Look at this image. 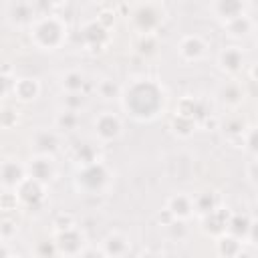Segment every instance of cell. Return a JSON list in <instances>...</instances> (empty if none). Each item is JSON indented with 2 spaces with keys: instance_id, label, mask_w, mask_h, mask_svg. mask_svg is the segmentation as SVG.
<instances>
[{
  "instance_id": "obj_15",
  "label": "cell",
  "mask_w": 258,
  "mask_h": 258,
  "mask_svg": "<svg viewBox=\"0 0 258 258\" xmlns=\"http://www.w3.org/2000/svg\"><path fill=\"white\" fill-rule=\"evenodd\" d=\"M12 91L20 101H32V99H36L40 89H38V83L34 79H18V81H14Z\"/></svg>"
},
{
  "instance_id": "obj_27",
  "label": "cell",
  "mask_w": 258,
  "mask_h": 258,
  "mask_svg": "<svg viewBox=\"0 0 258 258\" xmlns=\"http://www.w3.org/2000/svg\"><path fill=\"white\" fill-rule=\"evenodd\" d=\"M218 248H220V254H226V256H234V254L242 252V246H240L236 236H224L218 242Z\"/></svg>"
},
{
  "instance_id": "obj_22",
  "label": "cell",
  "mask_w": 258,
  "mask_h": 258,
  "mask_svg": "<svg viewBox=\"0 0 258 258\" xmlns=\"http://www.w3.org/2000/svg\"><path fill=\"white\" fill-rule=\"evenodd\" d=\"M194 210H198L202 216L216 210V196L212 191H204L194 200Z\"/></svg>"
},
{
  "instance_id": "obj_36",
  "label": "cell",
  "mask_w": 258,
  "mask_h": 258,
  "mask_svg": "<svg viewBox=\"0 0 258 258\" xmlns=\"http://www.w3.org/2000/svg\"><path fill=\"white\" fill-rule=\"evenodd\" d=\"M107 2H119V0H107Z\"/></svg>"
},
{
  "instance_id": "obj_6",
  "label": "cell",
  "mask_w": 258,
  "mask_h": 258,
  "mask_svg": "<svg viewBox=\"0 0 258 258\" xmlns=\"http://www.w3.org/2000/svg\"><path fill=\"white\" fill-rule=\"evenodd\" d=\"M95 131L101 139L105 141H111V139H117L121 135V121L119 117H115L113 113H101L95 121Z\"/></svg>"
},
{
  "instance_id": "obj_4",
  "label": "cell",
  "mask_w": 258,
  "mask_h": 258,
  "mask_svg": "<svg viewBox=\"0 0 258 258\" xmlns=\"http://www.w3.org/2000/svg\"><path fill=\"white\" fill-rule=\"evenodd\" d=\"M161 22V10L151 4V2H145V4H139L133 12V24L141 30V32H151L159 26Z\"/></svg>"
},
{
  "instance_id": "obj_19",
  "label": "cell",
  "mask_w": 258,
  "mask_h": 258,
  "mask_svg": "<svg viewBox=\"0 0 258 258\" xmlns=\"http://www.w3.org/2000/svg\"><path fill=\"white\" fill-rule=\"evenodd\" d=\"M250 228H252L250 220H248L246 216H242V214H236V216L228 218V230H230V234L236 236V238L248 236V234H250Z\"/></svg>"
},
{
  "instance_id": "obj_9",
  "label": "cell",
  "mask_w": 258,
  "mask_h": 258,
  "mask_svg": "<svg viewBox=\"0 0 258 258\" xmlns=\"http://www.w3.org/2000/svg\"><path fill=\"white\" fill-rule=\"evenodd\" d=\"M56 240H58V242H54L56 248H58L60 252H64V254H77V252H83V250H81V248H83V236H81L75 228L60 230V234H58Z\"/></svg>"
},
{
  "instance_id": "obj_32",
  "label": "cell",
  "mask_w": 258,
  "mask_h": 258,
  "mask_svg": "<svg viewBox=\"0 0 258 258\" xmlns=\"http://www.w3.org/2000/svg\"><path fill=\"white\" fill-rule=\"evenodd\" d=\"M99 93H101L103 99H113V97L119 93V89H117V85H113L111 81H103V83L99 85Z\"/></svg>"
},
{
  "instance_id": "obj_13",
  "label": "cell",
  "mask_w": 258,
  "mask_h": 258,
  "mask_svg": "<svg viewBox=\"0 0 258 258\" xmlns=\"http://www.w3.org/2000/svg\"><path fill=\"white\" fill-rule=\"evenodd\" d=\"M167 210L173 214V218H187L194 210V200H189L183 194L171 196L169 202H167Z\"/></svg>"
},
{
  "instance_id": "obj_23",
  "label": "cell",
  "mask_w": 258,
  "mask_h": 258,
  "mask_svg": "<svg viewBox=\"0 0 258 258\" xmlns=\"http://www.w3.org/2000/svg\"><path fill=\"white\" fill-rule=\"evenodd\" d=\"M77 125H79V115H77V111L64 109V111L58 113V117H56V127H58L60 131H73V129H77Z\"/></svg>"
},
{
  "instance_id": "obj_5",
  "label": "cell",
  "mask_w": 258,
  "mask_h": 258,
  "mask_svg": "<svg viewBox=\"0 0 258 258\" xmlns=\"http://www.w3.org/2000/svg\"><path fill=\"white\" fill-rule=\"evenodd\" d=\"M42 185H44L42 181H38V179L26 175V177L20 181V185L16 187V196H18V200L24 202L26 206H38V204L44 200V187H42Z\"/></svg>"
},
{
  "instance_id": "obj_24",
  "label": "cell",
  "mask_w": 258,
  "mask_h": 258,
  "mask_svg": "<svg viewBox=\"0 0 258 258\" xmlns=\"http://www.w3.org/2000/svg\"><path fill=\"white\" fill-rule=\"evenodd\" d=\"M85 85V79L79 71H69L64 77H62V87L67 89V93H79Z\"/></svg>"
},
{
  "instance_id": "obj_1",
  "label": "cell",
  "mask_w": 258,
  "mask_h": 258,
  "mask_svg": "<svg viewBox=\"0 0 258 258\" xmlns=\"http://www.w3.org/2000/svg\"><path fill=\"white\" fill-rule=\"evenodd\" d=\"M123 105L137 119H153L163 109V91L157 83L139 79L131 87H127Z\"/></svg>"
},
{
  "instance_id": "obj_8",
  "label": "cell",
  "mask_w": 258,
  "mask_h": 258,
  "mask_svg": "<svg viewBox=\"0 0 258 258\" xmlns=\"http://www.w3.org/2000/svg\"><path fill=\"white\" fill-rule=\"evenodd\" d=\"M24 177H26V169L20 163H16L12 159H6L2 163V185H4V189H12V187L16 189Z\"/></svg>"
},
{
  "instance_id": "obj_30",
  "label": "cell",
  "mask_w": 258,
  "mask_h": 258,
  "mask_svg": "<svg viewBox=\"0 0 258 258\" xmlns=\"http://www.w3.org/2000/svg\"><path fill=\"white\" fill-rule=\"evenodd\" d=\"M83 103H85V99H83L81 91H79V93H67V97H64V109L79 111V109L83 107Z\"/></svg>"
},
{
  "instance_id": "obj_21",
  "label": "cell",
  "mask_w": 258,
  "mask_h": 258,
  "mask_svg": "<svg viewBox=\"0 0 258 258\" xmlns=\"http://www.w3.org/2000/svg\"><path fill=\"white\" fill-rule=\"evenodd\" d=\"M32 16H34V10H32V6H30L28 2H16V4L12 6V10H10V18H12L14 22H18V24L30 22Z\"/></svg>"
},
{
  "instance_id": "obj_10",
  "label": "cell",
  "mask_w": 258,
  "mask_h": 258,
  "mask_svg": "<svg viewBox=\"0 0 258 258\" xmlns=\"http://www.w3.org/2000/svg\"><path fill=\"white\" fill-rule=\"evenodd\" d=\"M220 67L226 73H238L244 67V52L238 46H228L220 52Z\"/></svg>"
},
{
  "instance_id": "obj_34",
  "label": "cell",
  "mask_w": 258,
  "mask_h": 258,
  "mask_svg": "<svg viewBox=\"0 0 258 258\" xmlns=\"http://www.w3.org/2000/svg\"><path fill=\"white\" fill-rule=\"evenodd\" d=\"M252 240H254V244H258V224H252V228H250V234H248Z\"/></svg>"
},
{
  "instance_id": "obj_35",
  "label": "cell",
  "mask_w": 258,
  "mask_h": 258,
  "mask_svg": "<svg viewBox=\"0 0 258 258\" xmlns=\"http://www.w3.org/2000/svg\"><path fill=\"white\" fill-rule=\"evenodd\" d=\"M252 77H254V81H258V62L252 67Z\"/></svg>"
},
{
  "instance_id": "obj_25",
  "label": "cell",
  "mask_w": 258,
  "mask_h": 258,
  "mask_svg": "<svg viewBox=\"0 0 258 258\" xmlns=\"http://www.w3.org/2000/svg\"><path fill=\"white\" fill-rule=\"evenodd\" d=\"M75 159H77L81 165H89V163L97 161V159H95V147L89 145V143H79V145L75 147Z\"/></svg>"
},
{
  "instance_id": "obj_7",
  "label": "cell",
  "mask_w": 258,
  "mask_h": 258,
  "mask_svg": "<svg viewBox=\"0 0 258 258\" xmlns=\"http://www.w3.org/2000/svg\"><path fill=\"white\" fill-rule=\"evenodd\" d=\"M28 175L46 183L54 177V163L46 153H38L30 163H28Z\"/></svg>"
},
{
  "instance_id": "obj_3",
  "label": "cell",
  "mask_w": 258,
  "mask_h": 258,
  "mask_svg": "<svg viewBox=\"0 0 258 258\" xmlns=\"http://www.w3.org/2000/svg\"><path fill=\"white\" fill-rule=\"evenodd\" d=\"M109 173L105 169V165L93 161L89 165H83L81 171L77 173V185L83 187L87 194H99L105 185H107Z\"/></svg>"
},
{
  "instance_id": "obj_17",
  "label": "cell",
  "mask_w": 258,
  "mask_h": 258,
  "mask_svg": "<svg viewBox=\"0 0 258 258\" xmlns=\"http://www.w3.org/2000/svg\"><path fill=\"white\" fill-rule=\"evenodd\" d=\"M83 38L93 44V46H101L103 40H107V26L101 24V22H89L85 28H83Z\"/></svg>"
},
{
  "instance_id": "obj_16",
  "label": "cell",
  "mask_w": 258,
  "mask_h": 258,
  "mask_svg": "<svg viewBox=\"0 0 258 258\" xmlns=\"http://www.w3.org/2000/svg\"><path fill=\"white\" fill-rule=\"evenodd\" d=\"M34 147L38 153H54L58 149V137L52 133V131H38L34 135Z\"/></svg>"
},
{
  "instance_id": "obj_12",
  "label": "cell",
  "mask_w": 258,
  "mask_h": 258,
  "mask_svg": "<svg viewBox=\"0 0 258 258\" xmlns=\"http://www.w3.org/2000/svg\"><path fill=\"white\" fill-rule=\"evenodd\" d=\"M179 52L185 60H198L206 52V44L200 36H185L179 42Z\"/></svg>"
},
{
  "instance_id": "obj_11",
  "label": "cell",
  "mask_w": 258,
  "mask_h": 258,
  "mask_svg": "<svg viewBox=\"0 0 258 258\" xmlns=\"http://www.w3.org/2000/svg\"><path fill=\"white\" fill-rule=\"evenodd\" d=\"M214 10L224 22H228V20L244 14V0H216Z\"/></svg>"
},
{
  "instance_id": "obj_37",
  "label": "cell",
  "mask_w": 258,
  "mask_h": 258,
  "mask_svg": "<svg viewBox=\"0 0 258 258\" xmlns=\"http://www.w3.org/2000/svg\"><path fill=\"white\" fill-rule=\"evenodd\" d=\"M50 2H62V0H50Z\"/></svg>"
},
{
  "instance_id": "obj_31",
  "label": "cell",
  "mask_w": 258,
  "mask_h": 258,
  "mask_svg": "<svg viewBox=\"0 0 258 258\" xmlns=\"http://www.w3.org/2000/svg\"><path fill=\"white\" fill-rule=\"evenodd\" d=\"M246 147L258 155V127H252L250 131H246Z\"/></svg>"
},
{
  "instance_id": "obj_2",
  "label": "cell",
  "mask_w": 258,
  "mask_h": 258,
  "mask_svg": "<svg viewBox=\"0 0 258 258\" xmlns=\"http://www.w3.org/2000/svg\"><path fill=\"white\" fill-rule=\"evenodd\" d=\"M64 38V26L58 18L54 16H46L34 22L32 26V40L40 46V48H56Z\"/></svg>"
},
{
  "instance_id": "obj_18",
  "label": "cell",
  "mask_w": 258,
  "mask_h": 258,
  "mask_svg": "<svg viewBox=\"0 0 258 258\" xmlns=\"http://www.w3.org/2000/svg\"><path fill=\"white\" fill-rule=\"evenodd\" d=\"M226 28H228L230 36L242 38V36H246V34L252 30V20H250L246 14H240V16H236V18L228 20V22H226Z\"/></svg>"
},
{
  "instance_id": "obj_14",
  "label": "cell",
  "mask_w": 258,
  "mask_h": 258,
  "mask_svg": "<svg viewBox=\"0 0 258 258\" xmlns=\"http://www.w3.org/2000/svg\"><path fill=\"white\" fill-rule=\"evenodd\" d=\"M220 99H222L226 105H230V107H238V105L244 101V91H242V87H240L238 83L228 81V83H224V85L220 87Z\"/></svg>"
},
{
  "instance_id": "obj_26",
  "label": "cell",
  "mask_w": 258,
  "mask_h": 258,
  "mask_svg": "<svg viewBox=\"0 0 258 258\" xmlns=\"http://www.w3.org/2000/svg\"><path fill=\"white\" fill-rule=\"evenodd\" d=\"M171 127H173V131L175 133H179V135H189L191 131H194V119L191 117H187V115H181V113H177L175 117H173V123H171Z\"/></svg>"
},
{
  "instance_id": "obj_29",
  "label": "cell",
  "mask_w": 258,
  "mask_h": 258,
  "mask_svg": "<svg viewBox=\"0 0 258 258\" xmlns=\"http://www.w3.org/2000/svg\"><path fill=\"white\" fill-rule=\"evenodd\" d=\"M137 50L141 54H151L155 50V36L151 32H141L139 42H137Z\"/></svg>"
},
{
  "instance_id": "obj_20",
  "label": "cell",
  "mask_w": 258,
  "mask_h": 258,
  "mask_svg": "<svg viewBox=\"0 0 258 258\" xmlns=\"http://www.w3.org/2000/svg\"><path fill=\"white\" fill-rule=\"evenodd\" d=\"M127 248H129V244H127V238H125V236H121V234H111V236L105 240V250H103V254L121 256V254L127 252Z\"/></svg>"
},
{
  "instance_id": "obj_33",
  "label": "cell",
  "mask_w": 258,
  "mask_h": 258,
  "mask_svg": "<svg viewBox=\"0 0 258 258\" xmlns=\"http://www.w3.org/2000/svg\"><path fill=\"white\" fill-rule=\"evenodd\" d=\"M248 175H250L252 183L258 185V159H254V161L250 163V167H248Z\"/></svg>"
},
{
  "instance_id": "obj_28",
  "label": "cell",
  "mask_w": 258,
  "mask_h": 258,
  "mask_svg": "<svg viewBox=\"0 0 258 258\" xmlns=\"http://www.w3.org/2000/svg\"><path fill=\"white\" fill-rule=\"evenodd\" d=\"M224 131H226L228 137H242V135L246 133V123H244V119L234 117V119H230V121L224 125Z\"/></svg>"
}]
</instances>
